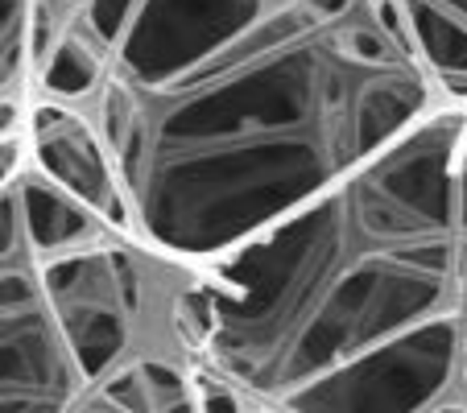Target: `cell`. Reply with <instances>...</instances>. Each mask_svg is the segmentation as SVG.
<instances>
[{
  "instance_id": "10",
  "label": "cell",
  "mask_w": 467,
  "mask_h": 413,
  "mask_svg": "<svg viewBox=\"0 0 467 413\" xmlns=\"http://www.w3.org/2000/svg\"><path fill=\"white\" fill-rule=\"evenodd\" d=\"M431 413H467V393H459V397H451V401L434 405Z\"/></svg>"
},
{
  "instance_id": "4",
  "label": "cell",
  "mask_w": 467,
  "mask_h": 413,
  "mask_svg": "<svg viewBox=\"0 0 467 413\" xmlns=\"http://www.w3.org/2000/svg\"><path fill=\"white\" fill-rule=\"evenodd\" d=\"M26 153H29V170L34 174H42L62 194H71L75 202H83L104 223L132 232L129 202H124L112 153H108L96 120L79 104L34 91L26 108Z\"/></svg>"
},
{
  "instance_id": "6",
  "label": "cell",
  "mask_w": 467,
  "mask_h": 413,
  "mask_svg": "<svg viewBox=\"0 0 467 413\" xmlns=\"http://www.w3.org/2000/svg\"><path fill=\"white\" fill-rule=\"evenodd\" d=\"M442 104L467 108V0H397Z\"/></svg>"
},
{
  "instance_id": "9",
  "label": "cell",
  "mask_w": 467,
  "mask_h": 413,
  "mask_svg": "<svg viewBox=\"0 0 467 413\" xmlns=\"http://www.w3.org/2000/svg\"><path fill=\"white\" fill-rule=\"evenodd\" d=\"M29 166V153H26V132L17 137H0V191Z\"/></svg>"
},
{
  "instance_id": "2",
  "label": "cell",
  "mask_w": 467,
  "mask_h": 413,
  "mask_svg": "<svg viewBox=\"0 0 467 413\" xmlns=\"http://www.w3.org/2000/svg\"><path fill=\"white\" fill-rule=\"evenodd\" d=\"M463 141L451 104L207 264L199 368L285 413H431L467 393Z\"/></svg>"
},
{
  "instance_id": "5",
  "label": "cell",
  "mask_w": 467,
  "mask_h": 413,
  "mask_svg": "<svg viewBox=\"0 0 467 413\" xmlns=\"http://www.w3.org/2000/svg\"><path fill=\"white\" fill-rule=\"evenodd\" d=\"M75 413H207L203 368L132 364L91 388Z\"/></svg>"
},
{
  "instance_id": "8",
  "label": "cell",
  "mask_w": 467,
  "mask_h": 413,
  "mask_svg": "<svg viewBox=\"0 0 467 413\" xmlns=\"http://www.w3.org/2000/svg\"><path fill=\"white\" fill-rule=\"evenodd\" d=\"M203 401H207V413H285V409H277V405L244 401L236 388H228L223 380L207 377V372H203Z\"/></svg>"
},
{
  "instance_id": "3",
  "label": "cell",
  "mask_w": 467,
  "mask_h": 413,
  "mask_svg": "<svg viewBox=\"0 0 467 413\" xmlns=\"http://www.w3.org/2000/svg\"><path fill=\"white\" fill-rule=\"evenodd\" d=\"M91 393L46 277L29 166L0 191V413H75Z\"/></svg>"
},
{
  "instance_id": "7",
  "label": "cell",
  "mask_w": 467,
  "mask_h": 413,
  "mask_svg": "<svg viewBox=\"0 0 467 413\" xmlns=\"http://www.w3.org/2000/svg\"><path fill=\"white\" fill-rule=\"evenodd\" d=\"M42 58V0H0V104H29Z\"/></svg>"
},
{
  "instance_id": "1",
  "label": "cell",
  "mask_w": 467,
  "mask_h": 413,
  "mask_svg": "<svg viewBox=\"0 0 467 413\" xmlns=\"http://www.w3.org/2000/svg\"><path fill=\"white\" fill-rule=\"evenodd\" d=\"M108 71L83 99L129 223L212 264L442 112L397 0H75Z\"/></svg>"
}]
</instances>
